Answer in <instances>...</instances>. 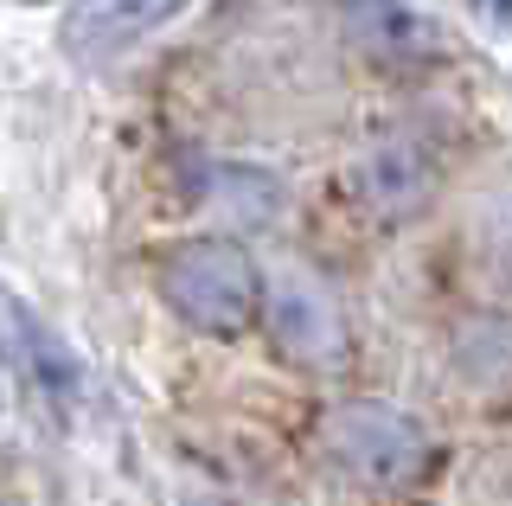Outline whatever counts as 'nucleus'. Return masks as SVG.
<instances>
[{
  "label": "nucleus",
  "instance_id": "20e7f679",
  "mask_svg": "<svg viewBox=\"0 0 512 506\" xmlns=\"http://www.w3.org/2000/svg\"><path fill=\"white\" fill-rule=\"evenodd\" d=\"M263 321L282 359H295L301 372H333L346 366L352 334H346V308L333 302V289L308 270H282L263 289Z\"/></svg>",
  "mask_w": 512,
  "mask_h": 506
},
{
  "label": "nucleus",
  "instance_id": "39448f33",
  "mask_svg": "<svg viewBox=\"0 0 512 506\" xmlns=\"http://www.w3.org/2000/svg\"><path fill=\"white\" fill-rule=\"evenodd\" d=\"M192 0H71V13H64L58 39L71 58H84V65H103V58L128 52V45H141L148 33H160L167 20H180Z\"/></svg>",
  "mask_w": 512,
  "mask_h": 506
},
{
  "label": "nucleus",
  "instance_id": "7ed1b4c3",
  "mask_svg": "<svg viewBox=\"0 0 512 506\" xmlns=\"http://www.w3.org/2000/svg\"><path fill=\"white\" fill-rule=\"evenodd\" d=\"M346 193L365 218H378V225H410V218H423L442 193L436 148L416 141V135H384V141L352 154Z\"/></svg>",
  "mask_w": 512,
  "mask_h": 506
},
{
  "label": "nucleus",
  "instance_id": "423d86ee",
  "mask_svg": "<svg viewBox=\"0 0 512 506\" xmlns=\"http://www.w3.org/2000/svg\"><path fill=\"white\" fill-rule=\"evenodd\" d=\"M340 26H346L352 52H365L384 71H423L442 52L436 26L410 0H340Z\"/></svg>",
  "mask_w": 512,
  "mask_h": 506
},
{
  "label": "nucleus",
  "instance_id": "f257e3e1",
  "mask_svg": "<svg viewBox=\"0 0 512 506\" xmlns=\"http://www.w3.org/2000/svg\"><path fill=\"white\" fill-rule=\"evenodd\" d=\"M160 295L199 334H244L263 314V270L231 237H186L160 257Z\"/></svg>",
  "mask_w": 512,
  "mask_h": 506
},
{
  "label": "nucleus",
  "instance_id": "f03ea898",
  "mask_svg": "<svg viewBox=\"0 0 512 506\" xmlns=\"http://www.w3.org/2000/svg\"><path fill=\"white\" fill-rule=\"evenodd\" d=\"M327 449L352 481L384 487V494L423 481V468H429V430L410 417V410L378 404V398H359V404L333 410L327 417Z\"/></svg>",
  "mask_w": 512,
  "mask_h": 506
}]
</instances>
